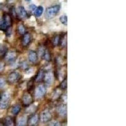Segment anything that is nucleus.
I'll return each mask as SVG.
<instances>
[{"label": "nucleus", "mask_w": 126, "mask_h": 126, "mask_svg": "<svg viewBox=\"0 0 126 126\" xmlns=\"http://www.w3.org/2000/svg\"><path fill=\"white\" fill-rule=\"evenodd\" d=\"M60 40H61L60 36L56 35L53 38V40H52V44H53V45L54 46H57V45L60 43Z\"/></svg>", "instance_id": "21"}, {"label": "nucleus", "mask_w": 126, "mask_h": 126, "mask_svg": "<svg viewBox=\"0 0 126 126\" xmlns=\"http://www.w3.org/2000/svg\"><path fill=\"white\" fill-rule=\"evenodd\" d=\"M17 30L18 32L20 35H23L25 33V29L24 25L22 23H19L17 27Z\"/></svg>", "instance_id": "19"}, {"label": "nucleus", "mask_w": 126, "mask_h": 126, "mask_svg": "<svg viewBox=\"0 0 126 126\" xmlns=\"http://www.w3.org/2000/svg\"><path fill=\"white\" fill-rule=\"evenodd\" d=\"M32 101H33V99L29 93H25L22 96V103L25 106H28V105L31 104Z\"/></svg>", "instance_id": "6"}, {"label": "nucleus", "mask_w": 126, "mask_h": 126, "mask_svg": "<svg viewBox=\"0 0 126 126\" xmlns=\"http://www.w3.org/2000/svg\"><path fill=\"white\" fill-rule=\"evenodd\" d=\"M5 85V80L3 78H0V88L4 86Z\"/></svg>", "instance_id": "28"}, {"label": "nucleus", "mask_w": 126, "mask_h": 126, "mask_svg": "<svg viewBox=\"0 0 126 126\" xmlns=\"http://www.w3.org/2000/svg\"><path fill=\"white\" fill-rule=\"evenodd\" d=\"M21 67L23 68V69H26L27 67H28V64H27L25 61H23L21 63Z\"/></svg>", "instance_id": "29"}, {"label": "nucleus", "mask_w": 126, "mask_h": 126, "mask_svg": "<svg viewBox=\"0 0 126 126\" xmlns=\"http://www.w3.org/2000/svg\"><path fill=\"white\" fill-rule=\"evenodd\" d=\"M46 86L43 85H39L35 88V96L37 98H40L46 94Z\"/></svg>", "instance_id": "4"}, {"label": "nucleus", "mask_w": 126, "mask_h": 126, "mask_svg": "<svg viewBox=\"0 0 126 126\" xmlns=\"http://www.w3.org/2000/svg\"><path fill=\"white\" fill-rule=\"evenodd\" d=\"M10 102V94L4 92L0 94V109H6Z\"/></svg>", "instance_id": "1"}, {"label": "nucleus", "mask_w": 126, "mask_h": 126, "mask_svg": "<svg viewBox=\"0 0 126 126\" xmlns=\"http://www.w3.org/2000/svg\"><path fill=\"white\" fill-rule=\"evenodd\" d=\"M16 52L14 51H10L8 52H6L5 54V60L7 61L8 62H12L15 59L16 57Z\"/></svg>", "instance_id": "13"}, {"label": "nucleus", "mask_w": 126, "mask_h": 126, "mask_svg": "<svg viewBox=\"0 0 126 126\" xmlns=\"http://www.w3.org/2000/svg\"><path fill=\"white\" fill-rule=\"evenodd\" d=\"M59 20L61 21L63 24L65 25H67V16L66 15H63L61 16H60L59 18Z\"/></svg>", "instance_id": "25"}, {"label": "nucleus", "mask_w": 126, "mask_h": 126, "mask_svg": "<svg viewBox=\"0 0 126 126\" xmlns=\"http://www.w3.org/2000/svg\"><path fill=\"white\" fill-rule=\"evenodd\" d=\"M20 78V75L18 72H12L8 76V81L11 84H13V83L17 82L19 80Z\"/></svg>", "instance_id": "5"}, {"label": "nucleus", "mask_w": 126, "mask_h": 126, "mask_svg": "<svg viewBox=\"0 0 126 126\" xmlns=\"http://www.w3.org/2000/svg\"><path fill=\"white\" fill-rule=\"evenodd\" d=\"M39 121V117L37 115H33L29 120V124L30 126H35Z\"/></svg>", "instance_id": "14"}, {"label": "nucleus", "mask_w": 126, "mask_h": 126, "mask_svg": "<svg viewBox=\"0 0 126 126\" xmlns=\"http://www.w3.org/2000/svg\"><path fill=\"white\" fill-rule=\"evenodd\" d=\"M7 52V47L5 45L0 46V55H5Z\"/></svg>", "instance_id": "24"}, {"label": "nucleus", "mask_w": 126, "mask_h": 126, "mask_svg": "<svg viewBox=\"0 0 126 126\" xmlns=\"http://www.w3.org/2000/svg\"><path fill=\"white\" fill-rule=\"evenodd\" d=\"M29 8H30V9H31L32 10H35L36 9V6L34 5V4H30V6H29Z\"/></svg>", "instance_id": "30"}, {"label": "nucleus", "mask_w": 126, "mask_h": 126, "mask_svg": "<svg viewBox=\"0 0 126 126\" xmlns=\"http://www.w3.org/2000/svg\"><path fill=\"white\" fill-rule=\"evenodd\" d=\"M61 8L60 5H55L47 8L46 10L45 16L47 19H51L58 13Z\"/></svg>", "instance_id": "2"}, {"label": "nucleus", "mask_w": 126, "mask_h": 126, "mask_svg": "<svg viewBox=\"0 0 126 126\" xmlns=\"http://www.w3.org/2000/svg\"><path fill=\"white\" fill-rule=\"evenodd\" d=\"M12 24V19L8 14H4L0 22V29L6 30Z\"/></svg>", "instance_id": "3"}, {"label": "nucleus", "mask_w": 126, "mask_h": 126, "mask_svg": "<svg viewBox=\"0 0 126 126\" xmlns=\"http://www.w3.org/2000/svg\"><path fill=\"white\" fill-rule=\"evenodd\" d=\"M25 1H31V0H25Z\"/></svg>", "instance_id": "31"}, {"label": "nucleus", "mask_w": 126, "mask_h": 126, "mask_svg": "<svg viewBox=\"0 0 126 126\" xmlns=\"http://www.w3.org/2000/svg\"><path fill=\"white\" fill-rule=\"evenodd\" d=\"M43 12H44L43 7L41 6H39V7L37 8L35 10L34 15L36 17H39V16H40L42 15Z\"/></svg>", "instance_id": "15"}, {"label": "nucleus", "mask_w": 126, "mask_h": 126, "mask_svg": "<svg viewBox=\"0 0 126 126\" xmlns=\"http://www.w3.org/2000/svg\"><path fill=\"white\" fill-rule=\"evenodd\" d=\"M44 79L45 82L47 85H51L54 79L53 74L51 72H48V73H46V74H44Z\"/></svg>", "instance_id": "8"}, {"label": "nucleus", "mask_w": 126, "mask_h": 126, "mask_svg": "<svg viewBox=\"0 0 126 126\" xmlns=\"http://www.w3.org/2000/svg\"><path fill=\"white\" fill-rule=\"evenodd\" d=\"M57 113L60 115L61 116H66L67 114V107L66 105H61L57 107Z\"/></svg>", "instance_id": "12"}, {"label": "nucleus", "mask_w": 126, "mask_h": 126, "mask_svg": "<svg viewBox=\"0 0 126 126\" xmlns=\"http://www.w3.org/2000/svg\"><path fill=\"white\" fill-rule=\"evenodd\" d=\"M61 44L62 47H64L66 46V42H67V39H66V37H63L62 39H61L60 40Z\"/></svg>", "instance_id": "26"}, {"label": "nucleus", "mask_w": 126, "mask_h": 126, "mask_svg": "<svg viewBox=\"0 0 126 126\" xmlns=\"http://www.w3.org/2000/svg\"><path fill=\"white\" fill-rule=\"evenodd\" d=\"M13 119L11 117H7L4 119V125L6 126H12L13 124Z\"/></svg>", "instance_id": "22"}, {"label": "nucleus", "mask_w": 126, "mask_h": 126, "mask_svg": "<svg viewBox=\"0 0 126 126\" xmlns=\"http://www.w3.org/2000/svg\"><path fill=\"white\" fill-rule=\"evenodd\" d=\"M41 120L43 122H47L51 120V113L49 110H46L41 113Z\"/></svg>", "instance_id": "7"}, {"label": "nucleus", "mask_w": 126, "mask_h": 126, "mask_svg": "<svg viewBox=\"0 0 126 126\" xmlns=\"http://www.w3.org/2000/svg\"><path fill=\"white\" fill-rule=\"evenodd\" d=\"M28 58H29V60L31 63H36L38 59L37 54L33 50H30V51L29 52V54H28Z\"/></svg>", "instance_id": "9"}, {"label": "nucleus", "mask_w": 126, "mask_h": 126, "mask_svg": "<svg viewBox=\"0 0 126 126\" xmlns=\"http://www.w3.org/2000/svg\"><path fill=\"white\" fill-rule=\"evenodd\" d=\"M18 15L19 17H20L21 18H28L29 16H28V13L26 12L25 9L24 8V7L22 6H19L18 8Z\"/></svg>", "instance_id": "10"}, {"label": "nucleus", "mask_w": 126, "mask_h": 126, "mask_svg": "<svg viewBox=\"0 0 126 126\" xmlns=\"http://www.w3.org/2000/svg\"><path fill=\"white\" fill-rule=\"evenodd\" d=\"M31 40V35L29 33H25L23 34V37H22V44L23 46H27L30 44V42Z\"/></svg>", "instance_id": "11"}, {"label": "nucleus", "mask_w": 126, "mask_h": 126, "mask_svg": "<svg viewBox=\"0 0 126 126\" xmlns=\"http://www.w3.org/2000/svg\"><path fill=\"white\" fill-rule=\"evenodd\" d=\"M17 126H25L26 124V118L24 116H21L17 119Z\"/></svg>", "instance_id": "18"}, {"label": "nucleus", "mask_w": 126, "mask_h": 126, "mask_svg": "<svg viewBox=\"0 0 126 126\" xmlns=\"http://www.w3.org/2000/svg\"><path fill=\"white\" fill-rule=\"evenodd\" d=\"M46 47H45L44 46H40V47H39V49H38V52H39V56L42 57V56L44 55V54L45 53V52L46 50Z\"/></svg>", "instance_id": "23"}, {"label": "nucleus", "mask_w": 126, "mask_h": 126, "mask_svg": "<svg viewBox=\"0 0 126 126\" xmlns=\"http://www.w3.org/2000/svg\"><path fill=\"white\" fill-rule=\"evenodd\" d=\"M44 71L42 70H40L39 71V73H37V76H36L35 81L37 82L41 81L44 79Z\"/></svg>", "instance_id": "16"}, {"label": "nucleus", "mask_w": 126, "mask_h": 126, "mask_svg": "<svg viewBox=\"0 0 126 126\" xmlns=\"http://www.w3.org/2000/svg\"><path fill=\"white\" fill-rule=\"evenodd\" d=\"M20 110H21V108H20V105H15L12 109V114L15 115H17L20 112Z\"/></svg>", "instance_id": "17"}, {"label": "nucleus", "mask_w": 126, "mask_h": 126, "mask_svg": "<svg viewBox=\"0 0 126 126\" xmlns=\"http://www.w3.org/2000/svg\"><path fill=\"white\" fill-rule=\"evenodd\" d=\"M42 58H43L44 60L47 61H49L50 60V55L49 53V51L47 49H46L45 53L44 54V55L42 56Z\"/></svg>", "instance_id": "20"}, {"label": "nucleus", "mask_w": 126, "mask_h": 126, "mask_svg": "<svg viewBox=\"0 0 126 126\" xmlns=\"http://www.w3.org/2000/svg\"><path fill=\"white\" fill-rule=\"evenodd\" d=\"M60 88L62 89H66L67 88V79H64V81L61 83Z\"/></svg>", "instance_id": "27"}, {"label": "nucleus", "mask_w": 126, "mask_h": 126, "mask_svg": "<svg viewBox=\"0 0 126 126\" xmlns=\"http://www.w3.org/2000/svg\"><path fill=\"white\" fill-rule=\"evenodd\" d=\"M8 1H10V0H8Z\"/></svg>", "instance_id": "32"}]
</instances>
